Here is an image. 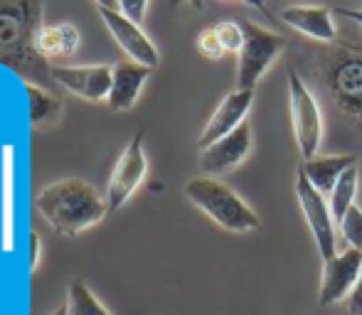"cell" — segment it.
I'll return each instance as SVG.
<instances>
[{
    "label": "cell",
    "mask_w": 362,
    "mask_h": 315,
    "mask_svg": "<svg viewBox=\"0 0 362 315\" xmlns=\"http://www.w3.org/2000/svg\"><path fill=\"white\" fill-rule=\"evenodd\" d=\"M353 165H358L355 155H315L303 160L298 167L320 195H330L335 182L340 180V175Z\"/></svg>",
    "instance_id": "17"
},
{
    "label": "cell",
    "mask_w": 362,
    "mask_h": 315,
    "mask_svg": "<svg viewBox=\"0 0 362 315\" xmlns=\"http://www.w3.org/2000/svg\"><path fill=\"white\" fill-rule=\"evenodd\" d=\"M42 3H0V64L45 89L57 91L52 64L40 57L35 40L42 30Z\"/></svg>",
    "instance_id": "1"
},
{
    "label": "cell",
    "mask_w": 362,
    "mask_h": 315,
    "mask_svg": "<svg viewBox=\"0 0 362 315\" xmlns=\"http://www.w3.org/2000/svg\"><path fill=\"white\" fill-rule=\"evenodd\" d=\"M40 258H42V237L37 232L30 234V268H37L40 266Z\"/></svg>",
    "instance_id": "26"
},
{
    "label": "cell",
    "mask_w": 362,
    "mask_h": 315,
    "mask_svg": "<svg viewBox=\"0 0 362 315\" xmlns=\"http://www.w3.org/2000/svg\"><path fill=\"white\" fill-rule=\"evenodd\" d=\"M144 129H139L131 141L126 143V148L121 150L119 160H116L114 170L109 177V187H106V205L109 212H116L134 197V192L141 187V182L146 180L148 172V158L144 150Z\"/></svg>",
    "instance_id": "7"
},
{
    "label": "cell",
    "mask_w": 362,
    "mask_h": 315,
    "mask_svg": "<svg viewBox=\"0 0 362 315\" xmlns=\"http://www.w3.org/2000/svg\"><path fill=\"white\" fill-rule=\"evenodd\" d=\"M362 273V251L345 249L333 258L323 261V281H320V306H333L340 298H348Z\"/></svg>",
    "instance_id": "12"
},
{
    "label": "cell",
    "mask_w": 362,
    "mask_h": 315,
    "mask_svg": "<svg viewBox=\"0 0 362 315\" xmlns=\"http://www.w3.org/2000/svg\"><path fill=\"white\" fill-rule=\"evenodd\" d=\"M94 10L99 13V18L104 20L106 30H109L111 37L116 40V44L129 54L131 62H139L151 69L158 67L160 52H158V47L153 44V40L141 30V25L126 20L114 3H94Z\"/></svg>",
    "instance_id": "9"
},
{
    "label": "cell",
    "mask_w": 362,
    "mask_h": 315,
    "mask_svg": "<svg viewBox=\"0 0 362 315\" xmlns=\"http://www.w3.org/2000/svg\"><path fill=\"white\" fill-rule=\"evenodd\" d=\"M281 20L288 28L303 32L305 37L315 42H335L338 40V28H335L333 13L328 8H300L291 5L281 13Z\"/></svg>",
    "instance_id": "15"
},
{
    "label": "cell",
    "mask_w": 362,
    "mask_h": 315,
    "mask_svg": "<svg viewBox=\"0 0 362 315\" xmlns=\"http://www.w3.org/2000/svg\"><path fill=\"white\" fill-rule=\"evenodd\" d=\"M338 227H340V232H343L348 246L362 251V210L358 205H355L353 210L343 217V222H340Z\"/></svg>",
    "instance_id": "22"
},
{
    "label": "cell",
    "mask_w": 362,
    "mask_h": 315,
    "mask_svg": "<svg viewBox=\"0 0 362 315\" xmlns=\"http://www.w3.org/2000/svg\"><path fill=\"white\" fill-rule=\"evenodd\" d=\"M244 30V47L239 52L237 62V89H249L254 91V86L262 81L267 74V69L274 64V59L284 52L286 47V37L279 32H272L267 28L242 20Z\"/></svg>",
    "instance_id": "6"
},
{
    "label": "cell",
    "mask_w": 362,
    "mask_h": 315,
    "mask_svg": "<svg viewBox=\"0 0 362 315\" xmlns=\"http://www.w3.org/2000/svg\"><path fill=\"white\" fill-rule=\"evenodd\" d=\"M195 44H197V52H200L205 59H210V62H219V59L227 54V49L222 47V42H219L215 28L202 30V32L197 35V42Z\"/></svg>",
    "instance_id": "23"
},
{
    "label": "cell",
    "mask_w": 362,
    "mask_h": 315,
    "mask_svg": "<svg viewBox=\"0 0 362 315\" xmlns=\"http://www.w3.org/2000/svg\"><path fill=\"white\" fill-rule=\"evenodd\" d=\"M323 84L343 114L362 126V49L335 47L323 54Z\"/></svg>",
    "instance_id": "4"
},
{
    "label": "cell",
    "mask_w": 362,
    "mask_h": 315,
    "mask_svg": "<svg viewBox=\"0 0 362 315\" xmlns=\"http://www.w3.org/2000/svg\"><path fill=\"white\" fill-rule=\"evenodd\" d=\"M215 32H217L219 42H222V47L227 49V52H234V54L242 52V47H244L242 23H237V20H222V23L215 25Z\"/></svg>",
    "instance_id": "21"
},
{
    "label": "cell",
    "mask_w": 362,
    "mask_h": 315,
    "mask_svg": "<svg viewBox=\"0 0 362 315\" xmlns=\"http://www.w3.org/2000/svg\"><path fill=\"white\" fill-rule=\"evenodd\" d=\"M54 84L84 101H106L114 79L111 64H52Z\"/></svg>",
    "instance_id": "10"
},
{
    "label": "cell",
    "mask_w": 362,
    "mask_h": 315,
    "mask_svg": "<svg viewBox=\"0 0 362 315\" xmlns=\"http://www.w3.org/2000/svg\"><path fill=\"white\" fill-rule=\"evenodd\" d=\"M116 8H119V13L124 15L126 20H131V23L141 25L148 13V3L146 0H121V3H116Z\"/></svg>",
    "instance_id": "25"
},
{
    "label": "cell",
    "mask_w": 362,
    "mask_h": 315,
    "mask_svg": "<svg viewBox=\"0 0 362 315\" xmlns=\"http://www.w3.org/2000/svg\"><path fill=\"white\" fill-rule=\"evenodd\" d=\"M254 136H252V124L244 121L237 131H232L229 136H224L222 141L212 143L210 148L200 150V167L207 177H219L232 172L234 167H239L247 155L252 153Z\"/></svg>",
    "instance_id": "11"
},
{
    "label": "cell",
    "mask_w": 362,
    "mask_h": 315,
    "mask_svg": "<svg viewBox=\"0 0 362 315\" xmlns=\"http://www.w3.org/2000/svg\"><path fill=\"white\" fill-rule=\"evenodd\" d=\"M49 315H67V306H64V303H62V306H59V308H54V311L49 313Z\"/></svg>",
    "instance_id": "29"
},
{
    "label": "cell",
    "mask_w": 362,
    "mask_h": 315,
    "mask_svg": "<svg viewBox=\"0 0 362 315\" xmlns=\"http://www.w3.org/2000/svg\"><path fill=\"white\" fill-rule=\"evenodd\" d=\"M25 91L30 96V124H33V129L35 131L52 129L62 119V111H64L62 96L52 89L33 84V81H25Z\"/></svg>",
    "instance_id": "18"
},
{
    "label": "cell",
    "mask_w": 362,
    "mask_h": 315,
    "mask_svg": "<svg viewBox=\"0 0 362 315\" xmlns=\"http://www.w3.org/2000/svg\"><path fill=\"white\" fill-rule=\"evenodd\" d=\"M288 109L300 158H315L323 141V111L315 94L293 69H288Z\"/></svg>",
    "instance_id": "5"
},
{
    "label": "cell",
    "mask_w": 362,
    "mask_h": 315,
    "mask_svg": "<svg viewBox=\"0 0 362 315\" xmlns=\"http://www.w3.org/2000/svg\"><path fill=\"white\" fill-rule=\"evenodd\" d=\"M338 15L340 18H348L353 23H358L362 28V10H350V8H338Z\"/></svg>",
    "instance_id": "28"
},
{
    "label": "cell",
    "mask_w": 362,
    "mask_h": 315,
    "mask_svg": "<svg viewBox=\"0 0 362 315\" xmlns=\"http://www.w3.org/2000/svg\"><path fill=\"white\" fill-rule=\"evenodd\" d=\"M81 44V35L72 23H57V25H42L37 32L35 47L40 57L54 62V59H69Z\"/></svg>",
    "instance_id": "16"
},
{
    "label": "cell",
    "mask_w": 362,
    "mask_h": 315,
    "mask_svg": "<svg viewBox=\"0 0 362 315\" xmlns=\"http://www.w3.org/2000/svg\"><path fill=\"white\" fill-rule=\"evenodd\" d=\"M10 145H5L3 148V153H5V167H3V172H5V187H3V192H5V232H3V237H5V242H3V249L5 251H10V192H13V187H10Z\"/></svg>",
    "instance_id": "24"
},
{
    "label": "cell",
    "mask_w": 362,
    "mask_h": 315,
    "mask_svg": "<svg viewBox=\"0 0 362 315\" xmlns=\"http://www.w3.org/2000/svg\"><path fill=\"white\" fill-rule=\"evenodd\" d=\"M182 192L197 210L205 212L222 230L234 232V234H247V232H257L262 227L257 212L217 177H192L185 182Z\"/></svg>",
    "instance_id": "3"
},
{
    "label": "cell",
    "mask_w": 362,
    "mask_h": 315,
    "mask_svg": "<svg viewBox=\"0 0 362 315\" xmlns=\"http://www.w3.org/2000/svg\"><path fill=\"white\" fill-rule=\"evenodd\" d=\"M252 104H254V91H249V89H234L232 94L224 96L222 104L217 106L215 114L207 121V126L202 129L200 141H197L200 150L210 148L212 143H217L224 136L237 131L239 126L247 121L249 111H252Z\"/></svg>",
    "instance_id": "13"
},
{
    "label": "cell",
    "mask_w": 362,
    "mask_h": 315,
    "mask_svg": "<svg viewBox=\"0 0 362 315\" xmlns=\"http://www.w3.org/2000/svg\"><path fill=\"white\" fill-rule=\"evenodd\" d=\"M35 210L57 234L74 239L96 227L106 215V195L81 177H62L45 185L35 197Z\"/></svg>",
    "instance_id": "2"
},
{
    "label": "cell",
    "mask_w": 362,
    "mask_h": 315,
    "mask_svg": "<svg viewBox=\"0 0 362 315\" xmlns=\"http://www.w3.org/2000/svg\"><path fill=\"white\" fill-rule=\"evenodd\" d=\"M358 182H360V172H358V165H353V167H348L343 175H340V180L335 182L333 192L328 195V205H330V212H333L335 225H340V222H343V217L355 207Z\"/></svg>",
    "instance_id": "19"
},
{
    "label": "cell",
    "mask_w": 362,
    "mask_h": 315,
    "mask_svg": "<svg viewBox=\"0 0 362 315\" xmlns=\"http://www.w3.org/2000/svg\"><path fill=\"white\" fill-rule=\"evenodd\" d=\"M348 311H350V315H362V273H360L358 283H355V288L348 296Z\"/></svg>",
    "instance_id": "27"
},
{
    "label": "cell",
    "mask_w": 362,
    "mask_h": 315,
    "mask_svg": "<svg viewBox=\"0 0 362 315\" xmlns=\"http://www.w3.org/2000/svg\"><path fill=\"white\" fill-rule=\"evenodd\" d=\"M151 72H153L151 67L131 62V59L114 64V79H111V91H109V99H106L109 109L111 111L134 109L141 91H144V84L151 77Z\"/></svg>",
    "instance_id": "14"
},
{
    "label": "cell",
    "mask_w": 362,
    "mask_h": 315,
    "mask_svg": "<svg viewBox=\"0 0 362 315\" xmlns=\"http://www.w3.org/2000/svg\"><path fill=\"white\" fill-rule=\"evenodd\" d=\"M64 306H67V315H114L94 296V291L84 281H79V278L69 283Z\"/></svg>",
    "instance_id": "20"
},
{
    "label": "cell",
    "mask_w": 362,
    "mask_h": 315,
    "mask_svg": "<svg viewBox=\"0 0 362 315\" xmlns=\"http://www.w3.org/2000/svg\"><path fill=\"white\" fill-rule=\"evenodd\" d=\"M296 197L298 205L303 210V217L308 222V230L315 239V246L323 261L333 258L338 254V237H335V220L330 205L325 200V195H320L313 185L308 182V177L303 175V170H296Z\"/></svg>",
    "instance_id": "8"
}]
</instances>
